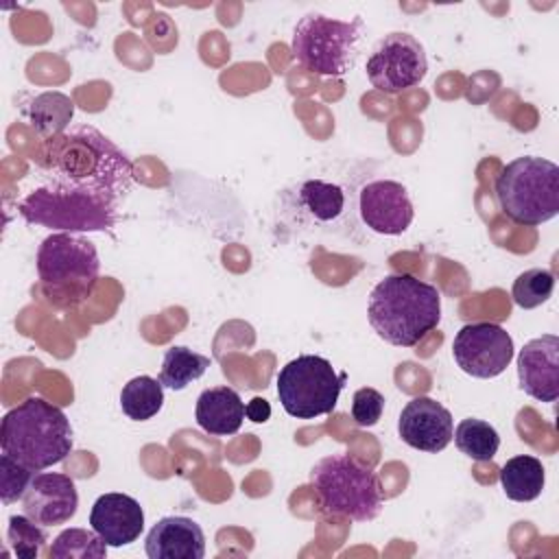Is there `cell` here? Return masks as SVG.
Instances as JSON below:
<instances>
[{"mask_svg": "<svg viewBox=\"0 0 559 559\" xmlns=\"http://www.w3.org/2000/svg\"><path fill=\"white\" fill-rule=\"evenodd\" d=\"M245 415L253 421V424H264L271 417V404L264 397H253L247 406H245Z\"/></svg>", "mask_w": 559, "mask_h": 559, "instance_id": "obj_30", "label": "cell"}, {"mask_svg": "<svg viewBox=\"0 0 559 559\" xmlns=\"http://www.w3.org/2000/svg\"><path fill=\"white\" fill-rule=\"evenodd\" d=\"M384 411V395L378 389L362 386L352 397V417L358 426L369 428L376 426Z\"/></svg>", "mask_w": 559, "mask_h": 559, "instance_id": "obj_29", "label": "cell"}, {"mask_svg": "<svg viewBox=\"0 0 559 559\" xmlns=\"http://www.w3.org/2000/svg\"><path fill=\"white\" fill-rule=\"evenodd\" d=\"M362 28L360 17L345 22L323 13H306L293 31V59L308 72L341 79L356 61Z\"/></svg>", "mask_w": 559, "mask_h": 559, "instance_id": "obj_7", "label": "cell"}, {"mask_svg": "<svg viewBox=\"0 0 559 559\" xmlns=\"http://www.w3.org/2000/svg\"><path fill=\"white\" fill-rule=\"evenodd\" d=\"M500 210L518 225H542L559 214V166L539 155L509 162L496 179Z\"/></svg>", "mask_w": 559, "mask_h": 559, "instance_id": "obj_6", "label": "cell"}, {"mask_svg": "<svg viewBox=\"0 0 559 559\" xmlns=\"http://www.w3.org/2000/svg\"><path fill=\"white\" fill-rule=\"evenodd\" d=\"M347 371H334L323 356L301 354L288 360L277 373V397L295 419H314L336 408Z\"/></svg>", "mask_w": 559, "mask_h": 559, "instance_id": "obj_8", "label": "cell"}, {"mask_svg": "<svg viewBox=\"0 0 559 559\" xmlns=\"http://www.w3.org/2000/svg\"><path fill=\"white\" fill-rule=\"evenodd\" d=\"M20 214L31 225H44L68 234L107 231L118 221L116 205L96 201L68 188H59L55 183L31 190L20 203Z\"/></svg>", "mask_w": 559, "mask_h": 559, "instance_id": "obj_9", "label": "cell"}, {"mask_svg": "<svg viewBox=\"0 0 559 559\" xmlns=\"http://www.w3.org/2000/svg\"><path fill=\"white\" fill-rule=\"evenodd\" d=\"M367 319L389 345L415 347L441 321V293L411 273H391L371 288Z\"/></svg>", "mask_w": 559, "mask_h": 559, "instance_id": "obj_2", "label": "cell"}, {"mask_svg": "<svg viewBox=\"0 0 559 559\" xmlns=\"http://www.w3.org/2000/svg\"><path fill=\"white\" fill-rule=\"evenodd\" d=\"M358 212L362 223L382 236L404 234L415 216L406 186L393 179H376L360 188Z\"/></svg>", "mask_w": 559, "mask_h": 559, "instance_id": "obj_12", "label": "cell"}, {"mask_svg": "<svg viewBox=\"0 0 559 559\" xmlns=\"http://www.w3.org/2000/svg\"><path fill=\"white\" fill-rule=\"evenodd\" d=\"M452 356L463 373L480 380L496 378L513 360V338L498 323H467L452 341Z\"/></svg>", "mask_w": 559, "mask_h": 559, "instance_id": "obj_11", "label": "cell"}, {"mask_svg": "<svg viewBox=\"0 0 559 559\" xmlns=\"http://www.w3.org/2000/svg\"><path fill=\"white\" fill-rule=\"evenodd\" d=\"M48 183L116 205L133 186V164L105 133L76 124L50 138L44 155Z\"/></svg>", "mask_w": 559, "mask_h": 559, "instance_id": "obj_1", "label": "cell"}, {"mask_svg": "<svg viewBox=\"0 0 559 559\" xmlns=\"http://www.w3.org/2000/svg\"><path fill=\"white\" fill-rule=\"evenodd\" d=\"M7 539L15 557L37 559L46 544V533L28 515H11L7 526Z\"/></svg>", "mask_w": 559, "mask_h": 559, "instance_id": "obj_27", "label": "cell"}, {"mask_svg": "<svg viewBox=\"0 0 559 559\" xmlns=\"http://www.w3.org/2000/svg\"><path fill=\"white\" fill-rule=\"evenodd\" d=\"M552 290H555V273L552 271L528 269L515 277L511 297L520 308L531 310V308H537L544 301H548Z\"/></svg>", "mask_w": 559, "mask_h": 559, "instance_id": "obj_26", "label": "cell"}, {"mask_svg": "<svg viewBox=\"0 0 559 559\" xmlns=\"http://www.w3.org/2000/svg\"><path fill=\"white\" fill-rule=\"evenodd\" d=\"M33 469H28L26 465L17 463L15 459H11L9 454L2 452L0 456V496H2V504H11L15 500H22L31 480H33Z\"/></svg>", "mask_w": 559, "mask_h": 559, "instance_id": "obj_28", "label": "cell"}, {"mask_svg": "<svg viewBox=\"0 0 559 559\" xmlns=\"http://www.w3.org/2000/svg\"><path fill=\"white\" fill-rule=\"evenodd\" d=\"M74 114L72 100L61 92H44L28 105V120L41 138H57L66 131Z\"/></svg>", "mask_w": 559, "mask_h": 559, "instance_id": "obj_21", "label": "cell"}, {"mask_svg": "<svg viewBox=\"0 0 559 559\" xmlns=\"http://www.w3.org/2000/svg\"><path fill=\"white\" fill-rule=\"evenodd\" d=\"M397 432L406 445L437 454L452 441L454 419L441 402L428 395H417L402 408Z\"/></svg>", "mask_w": 559, "mask_h": 559, "instance_id": "obj_13", "label": "cell"}, {"mask_svg": "<svg viewBox=\"0 0 559 559\" xmlns=\"http://www.w3.org/2000/svg\"><path fill=\"white\" fill-rule=\"evenodd\" d=\"M365 70L376 90L400 94L424 81L428 72V59L419 39L395 31L384 35L373 46Z\"/></svg>", "mask_w": 559, "mask_h": 559, "instance_id": "obj_10", "label": "cell"}, {"mask_svg": "<svg viewBox=\"0 0 559 559\" xmlns=\"http://www.w3.org/2000/svg\"><path fill=\"white\" fill-rule=\"evenodd\" d=\"M164 406V384L159 378L135 376L120 391V408L133 421L155 417Z\"/></svg>", "mask_w": 559, "mask_h": 559, "instance_id": "obj_20", "label": "cell"}, {"mask_svg": "<svg viewBox=\"0 0 559 559\" xmlns=\"http://www.w3.org/2000/svg\"><path fill=\"white\" fill-rule=\"evenodd\" d=\"M72 445L70 419L59 406L41 397L24 400L7 411L0 421L2 452L33 472L61 463Z\"/></svg>", "mask_w": 559, "mask_h": 559, "instance_id": "obj_3", "label": "cell"}, {"mask_svg": "<svg viewBox=\"0 0 559 559\" xmlns=\"http://www.w3.org/2000/svg\"><path fill=\"white\" fill-rule=\"evenodd\" d=\"M520 389L537 402L559 397V336L542 334L524 343L518 356Z\"/></svg>", "mask_w": 559, "mask_h": 559, "instance_id": "obj_15", "label": "cell"}, {"mask_svg": "<svg viewBox=\"0 0 559 559\" xmlns=\"http://www.w3.org/2000/svg\"><path fill=\"white\" fill-rule=\"evenodd\" d=\"M107 555V544L100 539V535L92 528H66L61 531L48 550V557L52 559H103Z\"/></svg>", "mask_w": 559, "mask_h": 559, "instance_id": "obj_25", "label": "cell"}, {"mask_svg": "<svg viewBox=\"0 0 559 559\" xmlns=\"http://www.w3.org/2000/svg\"><path fill=\"white\" fill-rule=\"evenodd\" d=\"M297 201L301 210L319 223H330L343 214L345 194L336 183L321 179H308L297 190Z\"/></svg>", "mask_w": 559, "mask_h": 559, "instance_id": "obj_23", "label": "cell"}, {"mask_svg": "<svg viewBox=\"0 0 559 559\" xmlns=\"http://www.w3.org/2000/svg\"><path fill=\"white\" fill-rule=\"evenodd\" d=\"M452 439L456 448L472 461H491L500 448L498 430L491 424L476 417L461 419Z\"/></svg>", "mask_w": 559, "mask_h": 559, "instance_id": "obj_24", "label": "cell"}, {"mask_svg": "<svg viewBox=\"0 0 559 559\" xmlns=\"http://www.w3.org/2000/svg\"><path fill=\"white\" fill-rule=\"evenodd\" d=\"M148 559H203V528L186 515H166L157 520L144 539Z\"/></svg>", "mask_w": 559, "mask_h": 559, "instance_id": "obj_17", "label": "cell"}, {"mask_svg": "<svg viewBox=\"0 0 559 559\" xmlns=\"http://www.w3.org/2000/svg\"><path fill=\"white\" fill-rule=\"evenodd\" d=\"M197 424L216 437L236 435L242 426L245 402L231 386H210L197 397Z\"/></svg>", "mask_w": 559, "mask_h": 559, "instance_id": "obj_18", "label": "cell"}, {"mask_svg": "<svg viewBox=\"0 0 559 559\" xmlns=\"http://www.w3.org/2000/svg\"><path fill=\"white\" fill-rule=\"evenodd\" d=\"M90 524L107 546L120 548L133 544L144 531V511L135 498L109 491L92 504Z\"/></svg>", "mask_w": 559, "mask_h": 559, "instance_id": "obj_16", "label": "cell"}, {"mask_svg": "<svg viewBox=\"0 0 559 559\" xmlns=\"http://www.w3.org/2000/svg\"><path fill=\"white\" fill-rule=\"evenodd\" d=\"M22 504L24 515H28L39 526L66 524L74 518L79 507L76 485L66 474L39 472L33 476Z\"/></svg>", "mask_w": 559, "mask_h": 559, "instance_id": "obj_14", "label": "cell"}, {"mask_svg": "<svg viewBox=\"0 0 559 559\" xmlns=\"http://www.w3.org/2000/svg\"><path fill=\"white\" fill-rule=\"evenodd\" d=\"M308 478L328 515L371 522L382 511V487L376 472L345 452L319 459Z\"/></svg>", "mask_w": 559, "mask_h": 559, "instance_id": "obj_5", "label": "cell"}, {"mask_svg": "<svg viewBox=\"0 0 559 559\" xmlns=\"http://www.w3.org/2000/svg\"><path fill=\"white\" fill-rule=\"evenodd\" d=\"M100 273L94 242L79 234L57 231L41 240L37 249V275L46 299L59 308L83 304Z\"/></svg>", "mask_w": 559, "mask_h": 559, "instance_id": "obj_4", "label": "cell"}, {"mask_svg": "<svg viewBox=\"0 0 559 559\" xmlns=\"http://www.w3.org/2000/svg\"><path fill=\"white\" fill-rule=\"evenodd\" d=\"M500 485L504 496L513 502H531L539 498L546 485V472L542 461L531 454L509 459L500 467Z\"/></svg>", "mask_w": 559, "mask_h": 559, "instance_id": "obj_19", "label": "cell"}, {"mask_svg": "<svg viewBox=\"0 0 559 559\" xmlns=\"http://www.w3.org/2000/svg\"><path fill=\"white\" fill-rule=\"evenodd\" d=\"M210 367V358L192 352L186 345H173L164 352L162 369H159V382L173 391L186 389L190 382L199 380L205 369Z\"/></svg>", "mask_w": 559, "mask_h": 559, "instance_id": "obj_22", "label": "cell"}]
</instances>
